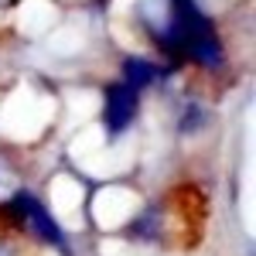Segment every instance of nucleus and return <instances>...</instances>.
<instances>
[{"label": "nucleus", "instance_id": "obj_5", "mask_svg": "<svg viewBox=\"0 0 256 256\" xmlns=\"http://www.w3.org/2000/svg\"><path fill=\"white\" fill-rule=\"evenodd\" d=\"M10 184H14V171L7 168V160L0 158V192H7Z\"/></svg>", "mask_w": 256, "mask_h": 256}, {"label": "nucleus", "instance_id": "obj_1", "mask_svg": "<svg viewBox=\"0 0 256 256\" xmlns=\"http://www.w3.org/2000/svg\"><path fill=\"white\" fill-rule=\"evenodd\" d=\"M160 44L168 48H181L184 55L205 65H218L222 52H218V38L212 31L208 18L195 7V0H171V18L164 24V31H154Z\"/></svg>", "mask_w": 256, "mask_h": 256}, {"label": "nucleus", "instance_id": "obj_2", "mask_svg": "<svg viewBox=\"0 0 256 256\" xmlns=\"http://www.w3.org/2000/svg\"><path fill=\"white\" fill-rule=\"evenodd\" d=\"M137 106H140V89H134L130 82H113L106 89V106H102V120L110 126V134L120 137L134 116H137Z\"/></svg>", "mask_w": 256, "mask_h": 256}, {"label": "nucleus", "instance_id": "obj_3", "mask_svg": "<svg viewBox=\"0 0 256 256\" xmlns=\"http://www.w3.org/2000/svg\"><path fill=\"white\" fill-rule=\"evenodd\" d=\"M10 208H14V216H18L38 239H44V242H58V246H62V229L55 226L52 212H48V208H44L34 195L18 192V195L10 198Z\"/></svg>", "mask_w": 256, "mask_h": 256}, {"label": "nucleus", "instance_id": "obj_6", "mask_svg": "<svg viewBox=\"0 0 256 256\" xmlns=\"http://www.w3.org/2000/svg\"><path fill=\"white\" fill-rule=\"evenodd\" d=\"M14 4H18V0H0V14H4V10H10Z\"/></svg>", "mask_w": 256, "mask_h": 256}, {"label": "nucleus", "instance_id": "obj_4", "mask_svg": "<svg viewBox=\"0 0 256 256\" xmlns=\"http://www.w3.org/2000/svg\"><path fill=\"white\" fill-rule=\"evenodd\" d=\"M158 76H160V68L150 65V62H144V58H126V65H123V82H130L134 89L150 86Z\"/></svg>", "mask_w": 256, "mask_h": 256}]
</instances>
